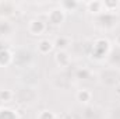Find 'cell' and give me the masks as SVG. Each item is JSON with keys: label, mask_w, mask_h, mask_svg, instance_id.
<instances>
[{"label": "cell", "mask_w": 120, "mask_h": 119, "mask_svg": "<svg viewBox=\"0 0 120 119\" xmlns=\"http://www.w3.org/2000/svg\"><path fill=\"white\" fill-rule=\"evenodd\" d=\"M87 6H88V8H90L91 11H94V8H95V11H102V7H103V3L102 1H95V3H87Z\"/></svg>", "instance_id": "7"}, {"label": "cell", "mask_w": 120, "mask_h": 119, "mask_svg": "<svg viewBox=\"0 0 120 119\" xmlns=\"http://www.w3.org/2000/svg\"><path fill=\"white\" fill-rule=\"evenodd\" d=\"M38 119H55V115L52 112H49V111H42L39 114V118Z\"/></svg>", "instance_id": "9"}, {"label": "cell", "mask_w": 120, "mask_h": 119, "mask_svg": "<svg viewBox=\"0 0 120 119\" xmlns=\"http://www.w3.org/2000/svg\"><path fill=\"white\" fill-rule=\"evenodd\" d=\"M53 45H55L56 48H59L60 51H64V49L70 45V39H68L67 36H59V38L53 42Z\"/></svg>", "instance_id": "4"}, {"label": "cell", "mask_w": 120, "mask_h": 119, "mask_svg": "<svg viewBox=\"0 0 120 119\" xmlns=\"http://www.w3.org/2000/svg\"><path fill=\"white\" fill-rule=\"evenodd\" d=\"M77 99L80 102H88L91 99V92L88 90H81L77 92Z\"/></svg>", "instance_id": "5"}, {"label": "cell", "mask_w": 120, "mask_h": 119, "mask_svg": "<svg viewBox=\"0 0 120 119\" xmlns=\"http://www.w3.org/2000/svg\"><path fill=\"white\" fill-rule=\"evenodd\" d=\"M53 42L52 41H49V39H43V41H41L39 42V45H38V51L41 52V53H43V55H46V53H49L52 49H53Z\"/></svg>", "instance_id": "3"}, {"label": "cell", "mask_w": 120, "mask_h": 119, "mask_svg": "<svg viewBox=\"0 0 120 119\" xmlns=\"http://www.w3.org/2000/svg\"><path fill=\"white\" fill-rule=\"evenodd\" d=\"M64 11L61 8H55L49 13V21L53 24V25H60L63 21H64Z\"/></svg>", "instance_id": "2"}, {"label": "cell", "mask_w": 120, "mask_h": 119, "mask_svg": "<svg viewBox=\"0 0 120 119\" xmlns=\"http://www.w3.org/2000/svg\"><path fill=\"white\" fill-rule=\"evenodd\" d=\"M56 62H57L59 64H67V63H68V56H67V53H66L64 51H60L59 53L56 55Z\"/></svg>", "instance_id": "6"}, {"label": "cell", "mask_w": 120, "mask_h": 119, "mask_svg": "<svg viewBox=\"0 0 120 119\" xmlns=\"http://www.w3.org/2000/svg\"><path fill=\"white\" fill-rule=\"evenodd\" d=\"M77 6H78V3H75V1H71V3H70V1H64V3L60 4V8H61V10H66V7H70V8L73 10V8H75Z\"/></svg>", "instance_id": "8"}, {"label": "cell", "mask_w": 120, "mask_h": 119, "mask_svg": "<svg viewBox=\"0 0 120 119\" xmlns=\"http://www.w3.org/2000/svg\"><path fill=\"white\" fill-rule=\"evenodd\" d=\"M11 91H8V90H4V91H0V99H4V101H8L10 98H11Z\"/></svg>", "instance_id": "10"}, {"label": "cell", "mask_w": 120, "mask_h": 119, "mask_svg": "<svg viewBox=\"0 0 120 119\" xmlns=\"http://www.w3.org/2000/svg\"><path fill=\"white\" fill-rule=\"evenodd\" d=\"M116 44H117V45L120 46V34L117 35V36H116Z\"/></svg>", "instance_id": "11"}, {"label": "cell", "mask_w": 120, "mask_h": 119, "mask_svg": "<svg viewBox=\"0 0 120 119\" xmlns=\"http://www.w3.org/2000/svg\"><path fill=\"white\" fill-rule=\"evenodd\" d=\"M28 30L32 35H42L46 30V25L41 20H32L30 23V25H28Z\"/></svg>", "instance_id": "1"}]
</instances>
